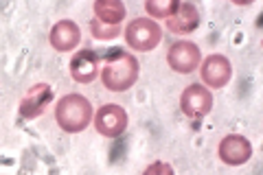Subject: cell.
<instances>
[{
    "instance_id": "obj_1",
    "label": "cell",
    "mask_w": 263,
    "mask_h": 175,
    "mask_svg": "<svg viewBox=\"0 0 263 175\" xmlns=\"http://www.w3.org/2000/svg\"><path fill=\"white\" fill-rule=\"evenodd\" d=\"M138 60L132 53H125L123 48H112L105 55L103 68H101V81L110 92H125L138 81Z\"/></svg>"
},
{
    "instance_id": "obj_2",
    "label": "cell",
    "mask_w": 263,
    "mask_h": 175,
    "mask_svg": "<svg viewBox=\"0 0 263 175\" xmlns=\"http://www.w3.org/2000/svg\"><path fill=\"white\" fill-rule=\"evenodd\" d=\"M55 123L66 134H79L92 123V103L84 94H66L55 105Z\"/></svg>"
},
{
    "instance_id": "obj_3",
    "label": "cell",
    "mask_w": 263,
    "mask_h": 175,
    "mask_svg": "<svg viewBox=\"0 0 263 175\" xmlns=\"http://www.w3.org/2000/svg\"><path fill=\"white\" fill-rule=\"evenodd\" d=\"M123 35H125V42L132 51L149 53L162 42V29L152 18H136L125 27Z\"/></svg>"
},
{
    "instance_id": "obj_4",
    "label": "cell",
    "mask_w": 263,
    "mask_h": 175,
    "mask_svg": "<svg viewBox=\"0 0 263 175\" xmlns=\"http://www.w3.org/2000/svg\"><path fill=\"white\" fill-rule=\"evenodd\" d=\"M167 64L171 70H176L180 74H189L200 68L202 64V51L200 46L193 44L189 40H178L169 46L167 51Z\"/></svg>"
},
{
    "instance_id": "obj_5",
    "label": "cell",
    "mask_w": 263,
    "mask_h": 175,
    "mask_svg": "<svg viewBox=\"0 0 263 175\" xmlns=\"http://www.w3.org/2000/svg\"><path fill=\"white\" fill-rule=\"evenodd\" d=\"M127 112L117 103H105L95 114V129L105 138H119L127 129Z\"/></svg>"
},
{
    "instance_id": "obj_6",
    "label": "cell",
    "mask_w": 263,
    "mask_h": 175,
    "mask_svg": "<svg viewBox=\"0 0 263 175\" xmlns=\"http://www.w3.org/2000/svg\"><path fill=\"white\" fill-rule=\"evenodd\" d=\"M180 110L189 119H204L213 110V94L202 83H191L180 94Z\"/></svg>"
},
{
    "instance_id": "obj_7",
    "label": "cell",
    "mask_w": 263,
    "mask_h": 175,
    "mask_svg": "<svg viewBox=\"0 0 263 175\" xmlns=\"http://www.w3.org/2000/svg\"><path fill=\"white\" fill-rule=\"evenodd\" d=\"M200 74L204 81V88H224L233 77V64L224 55H209L200 64Z\"/></svg>"
},
{
    "instance_id": "obj_8",
    "label": "cell",
    "mask_w": 263,
    "mask_h": 175,
    "mask_svg": "<svg viewBox=\"0 0 263 175\" xmlns=\"http://www.w3.org/2000/svg\"><path fill=\"white\" fill-rule=\"evenodd\" d=\"M217 153L224 164L241 166L252 158V145H250V140L241 134H228L226 138H221Z\"/></svg>"
},
{
    "instance_id": "obj_9",
    "label": "cell",
    "mask_w": 263,
    "mask_h": 175,
    "mask_svg": "<svg viewBox=\"0 0 263 175\" xmlns=\"http://www.w3.org/2000/svg\"><path fill=\"white\" fill-rule=\"evenodd\" d=\"M53 101V90L48 83H35L29 88V92L20 101V116L22 119H37L46 112V107Z\"/></svg>"
},
{
    "instance_id": "obj_10",
    "label": "cell",
    "mask_w": 263,
    "mask_h": 175,
    "mask_svg": "<svg viewBox=\"0 0 263 175\" xmlns=\"http://www.w3.org/2000/svg\"><path fill=\"white\" fill-rule=\"evenodd\" d=\"M48 42H51V46L57 53H70L79 46L81 29L72 20H60L53 24L51 33H48Z\"/></svg>"
},
{
    "instance_id": "obj_11",
    "label": "cell",
    "mask_w": 263,
    "mask_h": 175,
    "mask_svg": "<svg viewBox=\"0 0 263 175\" xmlns=\"http://www.w3.org/2000/svg\"><path fill=\"white\" fill-rule=\"evenodd\" d=\"M68 72H70V77L75 79L77 83H92L99 77V72H101V68H99L97 53L90 51V48H81L79 53L72 55Z\"/></svg>"
},
{
    "instance_id": "obj_12",
    "label": "cell",
    "mask_w": 263,
    "mask_h": 175,
    "mask_svg": "<svg viewBox=\"0 0 263 175\" xmlns=\"http://www.w3.org/2000/svg\"><path fill=\"white\" fill-rule=\"evenodd\" d=\"M164 22H167V29L176 33V35H189V33H193L200 27V11L191 3H180L178 9Z\"/></svg>"
},
{
    "instance_id": "obj_13",
    "label": "cell",
    "mask_w": 263,
    "mask_h": 175,
    "mask_svg": "<svg viewBox=\"0 0 263 175\" xmlns=\"http://www.w3.org/2000/svg\"><path fill=\"white\" fill-rule=\"evenodd\" d=\"M95 18L103 24H110V27H121L123 18H125V5L119 3V0H97L95 7Z\"/></svg>"
},
{
    "instance_id": "obj_14",
    "label": "cell",
    "mask_w": 263,
    "mask_h": 175,
    "mask_svg": "<svg viewBox=\"0 0 263 175\" xmlns=\"http://www.w3.org/2000/svg\"><path fill=\"white\" fill-rule=\"evenodd\" d=\"M178 0H147L145 3V11L152 15V18H162L167 20L171 13L178 9Z\"/></svg>"
},
{
    "instance_id": "obj_15",
    "label": "cell",
    "mask_w": 263,
    "mask_h": 175,
    "mask_svg": "<svg viewBox=\"0 0 263 175\" xmlns=\"http://www.w3.org/2000/svg\"><path fill=\"white\" fill-rule=\"evenodd\" d=\"M90 33H92V37H97V40H114L121 35V27H110V24H103L97 18H92L90 20Z\"/></svg>"
},
{
    "instance_id": "obj_16",
    "label": "cell",
    "mask_w": 263,
    "mask_h": 175,
    "mask_svg": "<svg viewBox=\"0 0 263 175\" xmlns=\"http://www.w3.org/2000/svg\"><path fill=\"white\" fill-rule=\"evenodd\" d=\"M143 175H174V169H171V164L167 162H152L147 169L143 171Z\"/></svg>"
}]
</instances>
